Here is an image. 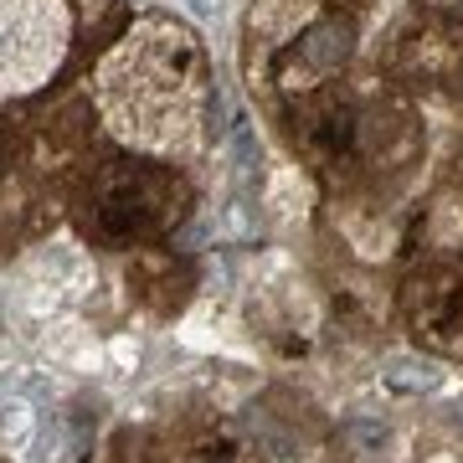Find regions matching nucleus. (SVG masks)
<instances>
[{"label": "nucleus", "instance_id": "f257e3e1", "mask_svg": "<svg viewBox=\"0 0 463 463\" xmlns=\"http://www.w3.org/2000/svg\"><path fill=\"white\" fill-rule=\"evenodd\" d=\"M99 222H103V232L129 237V232H139L149 222V206H145L139 191H109V201L99 206Z\"/></svg>", "mask_w": 463, "mask_h": 463}]
</instances>
